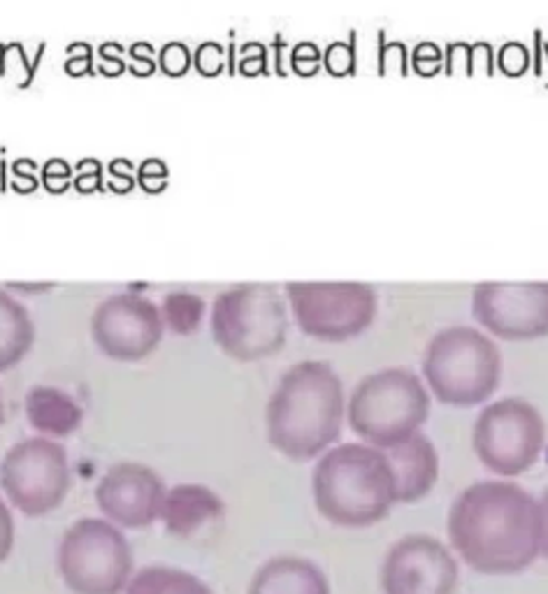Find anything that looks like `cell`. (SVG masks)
<instances>
[{"instance_id":"cell-24","label":"cell","mask_w":548,"mask_h":594,"mask_svg":"<svg viewBox=\"0 0 548 594\" xmlns=\"http://www.w3.org/2000/svg\"><path fill=\"white\" fill-rule=\"evenodd\" d=\"M495 68L506 77H523L530 70V49L523 43L509 40L497 49Z\"/></svg>"},{"instance_id":"cell-26","label":"cell","mask_w":548,"mask_h":594,"mask_svg":"<svg viewBox=\"0 0 548 594\" xmlns=\"http://www.w3.org/2000/svg\"><path fill=\"white\" fill-rule=\"evenodd\" d=\"M409 65L418 77H435V74H439L444 70L442 47L435 43H418L416 47H414V54H411Z\"/></svg>"},{"instance_id":"cell-42","label":"cell","mask_w":548,"mask_h":594,"mask_svg":"<svg viewBox=\"0 0 548 594\" xmlns=\"http://www.w3.org/2000/svg\"><path fill=\"white\" fill-rule=\"evenodd\" d=\"M272 47H274V70H277V74H279V77H286L284 58H281V56H284L286 43H284V35H281V33H277V35H274Z\"/></svg>"},{"instance_id":"cell-5","label":"cell","mask_w":548,"mask_h":594,"mask_svg":"<svg viewBox=\"0 0 548 594\" xmlns=\"http://www.w3.org/2000/svg\"><path fill=\"white\" fill-rule=\"evenodd\" d=\"M427 418L430 394L416 374L405 367L369 374L348 400L351 430L379 451L418 434Z\"/></svg>"},{"instance_id":"cell-16","label":"cell","mask_w":548,"mask_h":594,"mask_svg":"<svg viewBox=\"0 0 548 594\" xmlns=\"http://www.w3.org/2000/svg\"><path fill=\"white\" fill-rule=\"evenodd\" d=\"M223 501L217 492L205 485L184 483L165 494L161 518L165 530L177 539H193L207 525H214L223 518Z\"/></svg>"},{"instance_id":"cell-19","label":"cell","mask_w":548,"mask_h":594,"mask_svg":"<svg viewBox=\"0 0 548 594\" xmlns=\"http://www.w3.org/2000/svg\"><path fill=\"white\" fill-rule=\"evenodd\" d=\"M35 330L26 309L0 295V372L19 365L33 346Z\"/></svg>"},{"instance_id":"cell-30","label":"cell","mask_w":548,"mask_h":594,"mask_svg":"<svg viewBox=\"0 0 548 594\" xmlns=\"http://www.w3.org/2000/svg\"><path fill=\"white\" fill-rule=\"evenodd\" d=\"M168 177L170 170L161 158H147V161L137 168V184L152 195L163 193V190L168 189Z\"/></svg>"},{"instance_id":"cell-17","label":"cell","mask_w":548,"mask_h":594,"mask_svg":"<svg viewBox=\"0 0 548 594\" xmlns=\"http://www.w3.org/2000/svg\"><path fill=\"white\" fill-rule=\"evenodd\" d=\"M249 594H330V583L309 560L279 555L256 571Z\"/></svg>"},{"instance_id":"cell-27","label":"cell","mask_w":548,"mask_h":594,"mask_svg":"<svg viewBox=\"0 0 548 594\" xmlns=\"http://www.w3.org/2000/svg\"><path fill=\"white\" fill-rule=\"evenodd\" d=\"M193 65V54L184 43H168L159 52V68L168 77H184Z\"/></svg>"},{"instance_id":"cell-45","label":"cell","mask_w":548,"mask_h":594,"mask_svg":"<svg viewBox=\"0 0 548 594\" xmlns=\"http://www.w3.org/2000/svg\"><path fill=\"white\" fill-rule=\"evenodd\" d=\"M5 423V406H3V400H0V425Z\"/></svg>"},{"instance_id":"cell-43","label":"cell","mask_w":548,"mask_h":594,"mask_svg":"<svg viewBox=\"0 0 548 594\" xmlns=\"http://www.w3.org/2000/svg\"><path fill=\"white\" fill-rule=\"evenodd\" d=\"M534 52H537V56H534V74H537V77H542V73H543V61H542L543 33L542 31H534Z\"/></svg>"},{"instance_id":"cell-32","label":"cell","mask_w":548,"mask_h":594,"mask_svg":"<svg viewBox=\"0 0 548 594\" xmlns=\"http://www.w3.org/2000/svg\"><path fill=\"white\" fill-rule=\"evenodd\" d=\"M40 177H43L44 189L52 195H58L61 189H58L56 181H61L64 189H70V184H73L74 180V168H70V163L64 161V158H52V161H47V163L43 165V174H40Z\"/></svg>"},{"instance_id":"cell-13","label":"cell","mask_w":548,"mask_h":594,"mask_svg":"<svg viewBox=\"0 0 548 594\" xmlns=\"http://www.w3.org/2000/svg\"><path fill=\"white\" fill-rule=\"evenodd\" d=\"M93 339L114 360H142L159 346L163 316L149 300L137 295H114L93 316Z\"/></svg>"},{"instance_id":"cell-22","label":"cell","mask_w":548,"mask_h":594,"mask_svg":"<svg viewBox=\"0 0 548 594\" xmlns=\"http://www.w3.org/2000/svg\"><path fill=\"white\" fill-rule=\"evenodd\" d=\"M358 33L351 31L348 43H330L323 52V68L332 77H354L358 73V47H356Z\"/></svg>"},{"instance_id":"cell-10","label":"cell","mask_w":548,"mask_h":594,"mask_svg":"<svg viewBox=\"0 0 548 594\" xmlns=\"http://www.w3.org/2000/svg\"><path fill=\"white\" fill-rule=\"evenodd\" d=\"M68 453L52 439L35 437L16 443L0 463V485L7 500L28 518L47 516L70 492Z\"/></svg>"},{"instance_id":"cell-44","label":"cell","mask_w":548,"mask_h":594,"mask_svg":"<svg viewBox=\"0 0 548 594\" xmlns=\"http://www.w3.org/2000/svg\"><path fill=\"white\" fill-rule=\"evenodd\" d=\"M228 74L238 73V61H235V35L230 33V44H228V65H226Z\"/></svg>"},{"instance_id":"cell-8","label":"cell","mask_w":548,"mask_h":594,"mask_svg":"<svg viewBox=\"0 0 548 594\" xmlns=\"http://www.w3.org/2000/svg\"><path fill=\"white\" fill-rule=\"evenodd\" d=\"M546 443L543 418L530 402L504 397L485 406L475 423L472 446L488 472L512 479L533 469Z\"/></svg>"},{"instance_id":"cell-21","label":"cell","mask_w":548,"mask_h":594,"mask_svg":"<svg viewBox=\"0 0 548 594\" xmlns=\"http://www.w3.org/2000/svg\"><path fill=\"white\" fill-rule=\"evenodd\" d=\"M205 314V302L193 293H170L163 302V321L172 327L177 335H191L201 326Z\"/></svg>"},{"instance_id":"cell-37","label":"cell","mask_w":548,"mask_h":594,"mask_svg":"<svg viewBox=\"0 0 548 594\" xmlns=\"http://www.w3.org/2000/svg\"><path fill=\"white\" fill-rule=\"evenodd\" d=\"M472 68L475 74L481 73L485 77H495V47L491 43L472 44Z\"/></svg>"},{"instance_id":"cell-2","label":"cell","mask_w":548,"mask_h":594,"mask_svg":"<svg viewBox=\"0 0 548 594\" xmlns=\"http://www.w3.org/2000/svg\"><path fill=\"white\" fill-rule=\"evenodd\" d=\"M344 385L323 360H302L281 376L268 402V439L281 455L307 463L338 442Z\"/></svg>"},{"instance_id":"cell-20","label":"cell","mask_w":548,"mask_h":594,"mask_svg":"<svg viewBox=\"0 0 548 594\" xmlns=\"http://www.w3.org/2000/svg\"><path fill=\"white\" fill-rule=\"evenodd\" d=\"M126 594H214L198 576L172 567H147L128 583Z\"/></svg>"},{"instance_id":"cell-28","label":"cell","mask_w":548,"mask_h":594,"mask_svg":"<svg viewBox=\"0 0 548 594\" xmlns=\"http://www.w3.org/2000/svg\"><path fill=\"white\" fill-rule=\"evenodd\" d=\"M73 186L80 193H105L107 186L103 181V163L98 158H82L80 163L74 165V180Z\"/></svg>"},{"instance_id":"cell-11","label":"cell","mask_w":548,"mask_h":594,"mask_svg":"<svg viewBox=\"0 0 548 594\" xmlns=\"http://www.w3.org/2000/svg\"><path fill=\"white\" fill-rule=\"evenodd\" d=\"M472 316L504 342L548 335V281H484L472 290Z\"/></svg>"},{"instance_id":"cell-41","label":"cell","mask_w":548,"mask_h":594,"mask_svg":"<svg viewBox=\"0 0 548 594\" xmlns=\"http://www.w3.org/2000/svg\"><path fill=\"white\" fill-rule=\"evenodd\" d=\"M539 504V555L548 562V490L537 500Z\"/></svg>"},{"instance_id":"cell-7","label":"cell","mask_w":548,"mask_h":594,"mask_svg":"<svg viewBox=\"0 0 548 594\" xmlns=\"http://www.w3.org/2000/svg\"><path fill=\"white\" fill-rule=\"evenodd\" d=\"M132 548L110 521L82 518L64 534L58 569L73 594H122L132 579Z\"/></svg>"},{"instance_id":"cell-35","label":"cell","mask_w":548,"mask_h":594,"mask_svg":"<svg viewBox=\"0 0 548 594\" xmlns=\"http://www.w3.org/2000/svg\"><path fill=\"white\" fill-rule=\"evenodd\" d=\"M107 172H110V180H107V189L114 190V193H128L135 186V177H132V163L128 158H114L107 163Z\"/></svg>"},{"instance_id":"cell-6","label":"cell","mask_w":548,"mask_h":594,"mask_svg":"<svg viewBox=\"0 0 548 594\" xmlns=\"http://www.w3.org/2000/svg\"><path fill=\"white\" fill-rule=\"evenodd\" d=\"M214 342L240 363L279 353L289 335L286 302L272 286L242 284L228 288L211 309Z\"/></svg>"},{"instance_id":"cell-3","label":"cell","mask_w":548,"mask_h":594,"mask_svg":"<svg viewBox=\"0 0 548 594\" xmlns=\"http://www.w3.org/2000/svg\"><path fill=\"white\" fill-rule=\"evenodd\" d=\"M314 504L332 525L372 527L384 521L396 500V476L386 453L365 443L335 446L318 460Z\"/></svg>"},{"instance_id":"cell-9","label":"cell","mask_w":548,"mask_h":594,"mask_svg":"<svg viewBox=\"0 0 548 594\" xmlns=\"http://www.w3.org/2000/svg\"><path fill=\"white\" fill-rule=\"evenodd\" d=\"M286 295L300 330L332 344L369 330L379 307L375 288L360 281H289Z\"/></svg>"},{"instance_id":"cell-15","label":"cell","mask_w":548,"mask_h":594,"mask_svg":"<svg viewBox=\"0 0 548 594\" xmlns=\"http://www.w3.org/2000/svg\"><path fill=\"white\" fill-rule=\"evenodd\" d=\"M384 453L396 476L397 504H416L433 492L439 479V455L430 439L418 432Z\"/></svg>"},{"instance_id":"cell-25","label":"cell","mask_w":548,"mask_h":594,"mask_svg":"<svg viewBox=\"0 0 548 594\" xmlns=\"http://www.w3.org/2000/svg\"><path fill=\"white\" fill-rule=\"evenodd\" d=\"M226 47H221L214 40L198 44L193 52V68L202 74V77H217V74L226 73Z\"/></svg>"},{"instance_id":"cell-14","label":"cell","mask_w":548,"mask_h":594,"mask_svg":"<svg viewBox=\"0 0 548 594\" xmlns=\"http://www.w3.org/2000/svg\"><path fill=\"white\" fill-rule=\"evenodd\" d=\"M165 483L152 467L140 463H119L95 488V501L107 521L126 530H142L161 516Z\"/></svg>"},{"instance_id":"cell-40","label":"cell","mask_w":548,"mask_h":594,"mask_svg":"<svg viewBox=\"0 0 548 594\" xmlns=\"http://www.w3.org/2000/svg\"><path fill=\"white\" fill-rule=\"evenodd\" d=\"M128 54H131V58L135 61V63L144 65V70H147L149 74L156 73V61L152 58V54H156V47H153L152 43H135L131 44V49H128Z\"/></svg>"},{"instance_id":"cell-36","label":"cell","mask_w":548,"mask_h":594,"mask_svg":"<svg viewBox=\"0 0 548 594\" xmlns=\"http://www.w3.org/2000/svg\"><path fill=\"white\" fill-rule=\"evenodd\" d=\"M37 163L33 158H16L12 163V189L19 193H33L37 189Z\"/></svg>"},{"instance_id":"cell-12","label":"cell","mask_w":548,"mask_h":594,"mask_svg":"<svg viewBox=\"0 0 548 594\" xmlns=\"http://www.w3.org/2000/svg\"><path fill=\"white\" fill-rule=\"evenodd\" d=\"M460 569L439 539L409 534L390 546L381 564L384 594H455Z\"/></svg>"},{"instance_id":"cell-33","label":"cell","mask_w":548,"mask_h":594,"mask_svg":"<svg viewBox=\"0 0 548 594\" xmlns=\"http://www.w3.org/2000/svg\"><path fill=\"white\" fill-rule=\"evenodd\" d=\"M240 74L256 77V74H269L268 68V47L263 43H247L242 47V58L238 63Z\"/></svg>"},{"instance_id":"cell-38","label":"cell","mask_w":548,"mask_h":594,"mask_svg":"<svg viewBox=\"0 0 548 594\" xmlns=\"http://www.w3.org/2000/svg\"><path fill=\"white\" fill-rule=\"evenodd\" d=\"M12 548H15V521L5 501L0 500V564L10 558Z\"/></svg>"},{"instance_id":"cell-4","label":"cell","mask_w":548,"mask_h":594,"mask_svg":"<svg viewBox=\"0 0 548 594\" xmlns=\"http://www.w3.org/2000/svg\"><path fill=\"white\" fill-rule=\"evenodd\" d=\"M423 376L442 404L458 409L479 406L500 388L502 353L479 327H444L427 342Z\"/></svg>"},{"instance_id":"cell-34","label":"cell","mask_w":548,"mask_h":594,"mask_svg":"<svg viewBox=\"0 0 548 594\" xmlns=\"http://www.w3.org/2000/svg\"><path fill=\"white\" fill-rule=\"evenodd\" d=\"M65 73L73 77L82 74H95L98 68L93 65V49L89 43H73L68 44V61H65Z\"/></svg>"},{"instance_id":"cell-39","label":"cell","mask_w":548,"mask_h":594,"mask_svg":"<svg viewBox=\"0 0 548 594\" xmlns=\"http://www.w3.org/2000/svg\"><path fill=\"white\" fill-rule=\"evenodd\" d=\"M123 52H126V47H123L122 43H103L101 47H98V54H101L103 63L114 65V74H122L128 70Z\"/></svg>"},{"instance_id":"cell-18","label":"cell","mask_w":548,"mask_h":594,"mask_svg":"<svg viewBox=\"0 0 548 594\" xmlns=\"http://www.w3.org/2000/svg\"><path fill=\"white\" fill-rule=\"evenodd\" d=\"M26 415L37 432L61 439L80 430L84 411L64 390L35 385L26 394Z\"/></svg>"},{"instance_id":"cell-29","label":"cell","mask_w":548,"mask_h":594,"mask_svg":"<svg viewBox=\"0 0 548 594\" xmlns=\"http://www.w3.org/2000/svg\"><path fill=\"white\" fill-rule=\"evenodd\" d=\"M323 65V52L314 43H298L290 49V70L300 77H314Z\"/></svg>"},{"instance_id":"cell-23","label":"cell","mask_w":548,"mask_h":594,"mask_svg":"<svg viewBox=\"0 0 548 594\" xmlns=\"http://www.w3.org/2000/svg\"><path fill=\"white\" fill-rule=\"evenodd\" d=\"M377 73L379 77H388V74H397V77H406L409 74V52H406L405 43H388L386 33L379 31V52H377Z\"/></svg>"},{"instance_id":"cell-1","label":"cell","mask_w":548,"mask_h":594,"mask_svg":"<svg viewBox=\"0 0 548 594\" xmlns=\"http://www.w3.org/2000/svg\"><path fill=\"white\" fill-rule=\"evenodd\" d=\"M448 539L463 562L484 576H512L539 558V504L521 485L479 481L448 511Z\"/></svg>"},{"instance_id":"cell-31","label":"cell","mask_w":548,"mask_h":594,"mask_svg":"<svg viewBox=\"0 0 548 594\" xmlns=\"http://www.w3.org/2000/svg\"><path fill=\"white\" fill-rule=\"evenodd\" d=\"M444 73L448 77L455 74H465V77H475V68H472V44L469 43H451L444 49Z\"/></svg>"}]
</instances>
